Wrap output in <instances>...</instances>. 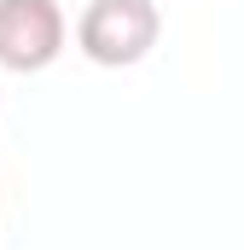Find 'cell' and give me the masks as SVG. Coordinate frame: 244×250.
Instances as JSON below:
<instances>
[{"label": "cell", "instance_id": "cell-1", "mask_svg": "<svg viewBox=\"0 0 244 250\" xmlns=\"http://www.w3.org/2000/svg\"><path fill=\"white\" fill-rule=\"evenodd\" d=\"M163 35V18L151 0H93L76 23V47L81 59L99 70H128L140 64Z\"/></svg>", "mask_w": 244, "mask_h": 250}, {"label": "cell", "instance_id": "cell-2", "mask_svg": "<svg viewBox=\"0 0 244 250\" xmlns=\"http://www.w3.org/2000/svg\"><path fill=\"white\" fill-rule=\"evenodd\" d=\"M64 6L59 0H0V70L35 76L64 53Z\"/></svg>", "mask_w": 244, "mask_h": 250}]
</instances>
